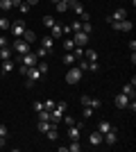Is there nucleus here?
I'll return each instance as SVG.
<instances>
[{
    "instance_id": "8fccbe9b",
    "label": "nucleus",
    "mask_w": 136,
    "mask_h": 152,
    "mask_svg": "<svg viewBox=\"0 0 136 152\" xmlns=\"http://www.w3.org/2000/svg\"><path fill=\"white\" fill-rule=\"evenodd\" d=\"M0 77H2V70H0Z\"/></svg>"
},
{
    "instance_id": "412c9836",
    "label": "nucleus",
    "mask_w": 136,
    "mask_h": 152,
    "mask_svg": "<svg viewBox=\"0 0 136 152\" xmlns=\"http://www.w3.org/2000/svg\"><path fill=\"white\" fill-rule=\"evenodd\" d=\"M0 9H2V12H12L14 2H12V0H0Z\"/></svg>"
},
{
    "instance_id": "37998d69",
    "label": "nucleus",
    "mask_w": 136,
    "mask_h": 152,
    "mask_svg": "<svg viewBox=\"0 0 136 152\" xmlns=\"http://www.w3.org/2000/svg\"><path fill=\"white\" fill-rule=\"evenodd\" d=\"M61 30H64V34H73V30H71V25H64V27H61Z\"/></svg>"
},
{
    "instance_id": "7ed1b4c3",
    "label": "nucleus",
    "mask_w": 136,
    "mask_h": 152,
    "mask_svg": "<svg viewBox=\"0 0 136 152\" xmlns=\"http://www.w3.org/2000/svg\"><path fill=\"white\" fill-rule=\"evenodd\" d=\"M12 50L16 52V55H27V52H30V43H27L23 37H16V41H14V45H12Z\"/></svg>"
},
{
    "instance_id": "9b49d317",
    "label": "nucleus",
    "mask_w": 136,
    "mask_h": 152,
    "mask_svg": "<svg viewBox=\"0 0 136 152\" xmlns=\"http://www.w3.org/2000/svg\"><path fill=\"white\" fill-rule=\"evenodd\" d=\"M129 100H132V98H127L125 93H118V95H116V107H118V109H127Z\"/></svg>"
},
{
    "instance_id": "cd10ccee",
    "label": "nucleus",
    "mask_w": 136,
    "mask_h": 152,
    "mask_svg": "<svg viewBox=\"0 0 136 152\" xmlns=\"http://www.w3.org/2000/svg\"><path fill=\"white\" fill-rule=\"evenodd\" d=\"M55 9H57L59 14H64V12H68V5H66V2H61V0H59V2H55Z\"/></svg>"
},
{
    "instance_id": "4be33fe9",
    "label": "nucleus",
    "mask_w": 136,
    "mask_h": 152,
    "mask_svg": "<svg viewBox=\"0 0 136 152\" xmlns=\"http://www.w3.org/2000/svg\"><path fill=\"white\" fill-rule=\"evenodd\" d=\"M84 59L86 61H97V52L95 50H84Z\"/></svg>"
},
{
    "instance_id": "423d86ee",
    "label": "nucleus",
    "mask_w": 136,
    "mask_h": 152,
    "mask_svg": "<svg viewBox=\"0 0 136 152\" xmlns=\"http://www.w3.org/2000/svg\"><path fill=\"white\" fill-rule=\"evenodd\" d=\"M73 41H75V45H79V48H84V45L86 43H89V34H86V32H82V30H79V32H73Z\"/></svg>"
},
{
    "instance_id": "39448f33",
    "label": "nucleus",
    "mask_w": 136,
    "mask_h": 152,
    "mask_svg": "<svg viewBox=\"0 0 136 152\" xmlns=\"http://www.w3.org/2000/svg\"><path fill=\"white\" fill-rule=\"evenodd\" d=\"M9 27H12V34H14V37H23V32L27 30V27H25V18H16Z\"/></svg>"
},
{
    "instance_id": "c85d7f7f",
    "label": "nucleus",
    "mask_w": 136,
    "mask_h": 152,
    "mask_svg": "<svg viewBox=\"0 0 136 152\" xmlns=\"http://www.w3.org/2000/svg\"><path fill=\"white\" fill-rule=\"evenodd\" d=\"M16 9H18V12H20V14H23V16H25V14H30V9H32V7L27 5V2H20V5H18V7H16Z\"/></svg>"
},
{
    "instance_id": "49530a36",
    "label": "nucleus",
    "mask_w": 136,
    "mask_h": 152,
    "mask_svg": "<svg viewBox=\"0 0 136 152\" xmlns=\"http://www.w3.org/2000/svg\"><path fill=\"white\" fill-rule=\"evenodd\" d=\"M0 148H5V136H0Z\"/></svg>"
},
{
    "instance_id": "f257e3e1",
    "label": "nucleus",
    "mask_w": 136,
    "mask_h": 152,
    "mask_svg": "<svg viewBox=\"0 0 136 152\" xmlns=\"http://www.w3.org/2000/svg\"><path fill=\"white\" fill-rule=\"evenodd\" d=\"M41 77H43V75H41V70L36 68V66H30L27 73H25V86H27V89H32L36 82H41Z\"/></svg>"
},
{
    "instance_id": "aec40b11",
    "label": "nucleus",
    "mask_w": 136,
    "mask_h": 152,
    "mask_svg": "<svg viewBox=\"0 0 136 152\" xmlns=\"http://www.w3.org/2000/svg\"><path fill=\"white\" fill-rule=\"evenodd\" d=\"M45 136H48V141H57V139H59V132H57V127H50V129L45 132Z\"/></svg>"
},
{
    "instance_id": "1a4fd4ad",
    "label": "nucleus",
    "mask_w": 136,
    "mask_h": 152,
    "mask_svg": "<svg viewBox=\"0 0 136 152\" xmlns=\"http://www.w3.org/2000/svg\"><path fill=\"white\" fill-rule=\"evenodd\" d=\"M41 48H45V50L52 55V52H55V39L52 37H41Z\"/></svg>"
},
{
    "instance_id": "c756f323",
    "label": "nucleus",
    "mask_w": 136,
    "mask_h": 152,
    "mask_svg": "<svg viewBox=\"0 0 136 152\" xmlns=\"http://www.w3.org/2000/svg\"><path fill=\"white\" fill-rule=\"evenodd\" d=\"M41 23H43L45 27H52V25H55V18H52V16H43V18H41Z\"/></svg>"
},
{
    "instance_id": "bb28decb",
    "label": "nucleus",
    "mask_w": 136,
    "mask_h": 152,
    "mask_svg": "<svg viewBox=\"0 0 136 152\" xmlns=\"http://www.w3.org/2000/svg\"><path fill=\"white\" fill-rule=\"evenodd\" d=\"M73 55H75V61H77V59H82V57H84V48L75 45V48H73Z\"/></svg>"
},
{
    "instance_id": "2eb2a0df",
    "label": "nucleus",
    "mask_w": 136,
    "mask_h": 152,
    "mask_svg": "<svg viewBox=\"0 0 136 152\" xmlns=\"http://www.w3.org/2000/svg\"><path fill=\"white\" fill-rule=\"evenodd\" d=\"M12 57H14V50L9 48V45L0 48V59H12Z\"/></svg>"
},
{
    "instance_id": "2f4dec72",
    "label": "nucleus",
    "mask_w": 136,
    "mask_h": 152,
    "mask_svg": "<svg viewBox=\"0 0 136 152\" xmlns=\"http://www.w3.org/2000/svg\"><path fill=\"white\" fill-rule=\"evenodd\" d=\"M9 25H12V23H9L5 16H0V30H5V32H7V30H9Z\"/></svg>"
},
{
    "instance_id": "7c9ffc66",
    "label": "nucleus",
    "mask_w": 136,
    "mask_h": 152,
    "mask_svg": "<svg viewBox=\"0 0 136 152\" xmlns=\"http://www.w3.org/2000/svg\"><path fill=\"white\" fill-rule=\"evenodd\" d=\"M68 150H71V152H79V150H82V145H79V141H71V145H68Z\"/></svg>"
},
{
    "instance_id": "a18cd8bd",
    "label": "nucleus",
    "mask_w": 136,
    "mask_h": 152,
    "mask_svg": "<svg viewBox=\"0 0 136 152\" xmlns=\"http://www.w3.org/2000/svg\"><path fill=\"white\" fill-rule=\"evenodd\" d=\"M25 2H27V5H30V7H34V5H39V0H25Z\"/></svg>"
},
{
    "instance_id": "dca6fc26",
    "label": "nucleus",
    "mask_w": 136,
    "mask_h": 152,
    "mask_svg": "<svg viewBox=\"0 0 136 152\" xmlns=\"http://www.w3.org/2000/svg\"><path fill=\"white\" fill-rule=\"evenodd\" d=\"M109 129H113V127H111V123H109V121H100V123H97V132H100V134H104V132H109Z\"/></svg>"
},
{
    "instance_id": "c9c22d12",
    "label": "nucleus",
    "mask_w": 136,
    "mask_h": 152,
    "mask_svg": "<svg viewBox=\"0 0 136 152\" xmlns=\"http://www.w3.org/2000/svg\"><path fill=\"white\" fill-rule=\"evenodd\" d=\"M39 121H50V111H39Z\"/></svg>"
},
{
    "instance_id": "5701e85b",
    "label": "nucleus",
    "mask_w": 136,
    "mask_h": 152,
    "mask_svg": "<svg viewBox=\"0 0 136 152\" xmlns=\"http://www.w3.org/2000/svg\"><path fill=\"white\" fill-rule=\"evenodd\" d=\"M50 121H39V132L41 134H45V132H48V129H50Z\"/></svg>"
},
{
    "instance_id": "ea45409f",
    "label": "nucleus",
    "mask_w": 136,
    "mask_h": 152,
    "mask_svg": "<svg viewBox=\"0 0 136 152\" xmlns=\"http://www.w3.org/2000/svg\"><path fill=\"white\" fill-rule=\"evenodd\" d=\"M32 107H34V111L39 114V111H43V102H39V100H36V102H34V104H32Z\"/></svg>"
},
{
    "instance_id": "72a5a7b5",
    "label": "nucleus",
    "mask_w": 136,
    "mask_h": 152,
    "mask_svg": "<svg viewBox=\"0 0 136 152\" xmlns=\"http://www.w3.org/2000/svg\"><path fill=\"white\" fill-rule=\"evenodd\" d=\"M91 114H93V109H91V107H84V109H82V118H84V121H86V118H91Z\"/></svg>"
},
{
    "instance_id": "a19ab883",
    "label": "nucleus",
    "mask_w": 136,
    "mask_h": 152,
    "mask_svg": "<svg viewBox=\"0 0 136 152\" xmlns=\"http://www.w3.org/2000/svg\"><path fill=\"white\" fill-rule=\"evenodd\" d=\"M7 134H9V129H7L5 125H0V136H5V139H7Z\"/></svg>"
},
{
    "instance_id": "de8ad7c7",
    "label": "nucleus",
    "mask_w": 136,
    "mask_h": 152,
    "mask_svg": "<svg viewBox=\"0 0 136 152\" xmlns=\"http://www.w3.org/2000/svg\"><path fill=\"white\" fill-rule=\"evenodd\" d=\"M61 2H66V5L71 7V5H73V2H75V0H61Z\"/></svg>"
},
{
    "instance_id": "79ce46f5",
    "label": "nucleus",
    "mask_w": 136,
    "mask_h": 152,
    "mask_svg": "<svg viewBox=\"0 0 136 152\" xmlns=\"http://www.w3.org/2000/svg\"><path fill=\"white\" fill-rule=\"evenodd\" d=\"M89 98H91V95H82V100H79V102H82V107H86V104H89Z\"/></svg>"
},
{
    "instance_id": "0eeeda50",
    "label": "nucleus",
    "mask_w": 136,
    "mask_h": 152,
    "mask_svg": "<svg viewBox=\"0 0 136 152\" xmlns=\"http://www.w3.org/2000/svg\"><path fill=\"white\" fill-rule=\"evenodd\" d=\"M20 64L23 66H36L39 64V57H36V52H27V55H20Z\"/></svg>"
},
{
    "instance_id": "393cba45",
    "label": "nucleus",
    "mask_w": 136,
    "mask_h": 152,
    "mask_svg": "<svg viewBox=\"0 0 136 152\" xmlns=\"http://www.w3.org/2000/svg\"><path fill=\"white\" fill-rule=\"evenodd\" d=\"M73 48H75V41H73V39L68 37V39L64 41V50H66V52H73Z\"/></svg>"
},
{
    "instance_id": "58836bf2",
    "label": "nucleus",
    "mask_w": 136,
    "mask_h": 152,
    "mask_svg": "<svg viewBox=\"0 0 136 152\" xmlns=\"http://www.w3.org/2000/svg\"><path fill=\"white\" fill-rule=\"evenodd\" d=\"M71 30L73 32H79V30H82V20H75V23L71 25Z\"/></svg>"
},
{
    "instance_id": "e433bc0d",
    "label": "nucleus",
    "mask_w": 136,
    "mask_h": 152,
    "mask_svg": "<svg viewBox=\"0 0 136 152\" xmlns=\"http://www.w3.org/2000/svg\"><path fill=\"white\" fill-rule=\"evenodd\" d=\"M48 55H50V52L45 50V48H39V50H36V57H39V59H43V57H48Z\"/></svg>"
},
{
    "instance_id": "9d476101",
    "label": "nucleus",
    "mask_w": 136,
    "mask_h": 152,
    "mask_svg": "<svg viewBox=\"0 0 136 152\" xmlns=\"http://www.w3.org/2000/svg\"><path fill=\"white\" fill-rule=\"evenodd\" d=\"M102 139H104V143H107V145H113V143L118 141L116 129H109V132H104V134H102Z\"/></svg>"
},
{
    "instance_id": "4c0bfd02",
    "label": "nucleus",
    "mask_w": 136,
    "mask_h": 152,
    "mask_svg": "<svg viewBox=\"0 0 136 152\" xmlns=\"http://www.w3.org/2000/svg\"><path fill=\"white\" fill-rule=\"evenodd\" d=\"M52 107H55V100H45L43 102V109H45V111H52Z\"/></svg>"
},
{
    "instance_id": "4468645a",
    "label": "nucleus",
    "mask_w": 136,
    "mask_h": 152,
    "mask_svg": "<svg viewBox=\"0 0 136 152\" xmlns=\"http://www.w3.org/2000/svg\"><path fill=\"white\" fill-rule=\"evenodd\" d=\"M68 9H73V12L77 14V16H82V14L86 12V9H84V5H82V2H79V0H75V2H73V5L68 7Z\"/></svg>"
},
{
    "instance_id": "f3484780",
    "label": "nucleus",
    "mask_w": 136,
    "mask_h": 152,
    "mask_svg": "<svg viewBox=\"0 0 136 152\" xmlns=\"http://www.w3.org/2000/svg\"><path fill=\"white\" fill-rule=\"evenodd\" d=\"M120 93H125L127 98H134V95H136V91H134V84H132V82H129V84H125Z\"/></svg>"
},
{
    "instance_id": "a878e982",
    "label": "nucleus",
    "mask_w": 136,
    "mask_h": 152,
    "mask_svg": "<svg viewBox=\"0 0 136 152\" xmlns=\"http://www.w3.org/2000/svg\"><path fill=\"white\" fill-rule=\"evenodd\" d=\"M64 64L66 66H73V64H75V55H73V52H66L64 55Z\"/></svg>"
},
{
    "instance_id": "f704fd0d",
    "label": "nucleus",
    "mask_w": 136,
    "mask_h": 152,
    "mask_svg": "<svg viewBox=\"0 0 136 152\" xmlns=\"http://www.w3.org/2000/svg\"><path fill=\"white\" fill-rule=\"evenodd\" d=\"M61 121H64L66 125H75V118H73V116H66L64 114V116H61Z\"/></svg>"
},
{
    "instance_id": "f03ea898",
    "label": "nucleus",
    "mask_w": 136,
    "mask_h": 152,
    "mask_svg": "<svg viewBox=\"0 0 136 152\" xmlns=\"http://www.w3.org/2000/svg\"><path fill=\"white\" fill-rule=\"evenodd\" d=\"M82 75H84V70L79 68V66H73V68H68V73H66V82L68 84H77L79 80H82Z\"/></svg>"
},
{
    "instance_id": "20e7f679",
    "label": "nucleus",
    "mask_w": 136,
    "mask_h": 152,
    "mask_svg": "<svg viewBox=\"0 0 136 152\" xmlns=\"http://www.w3.org/2000/svg\"><path fill=\"white\" fill-rule=\"evenodd\" d=\"M111 27L116 32H132V27H134V23H132L129 18H125V20H111L109 23Z\"/></svg>"
},
{
    "instance_id": "473e14b6",
    "label": "nucleus",
    "mask_w": 136,
    "mask_h": 152,
    "mask_svg": "<svg viewBox=\"0 0 136 152\" xmlns=\"http://www.w3.org/2000/svg\"><path fill=\"white\" fill-rule=\"evenodd\" d=\"M36 68L41 70V75H45V73H48V64H45V61H41V59H39V64H36Z\"/></svg>"
},
{
    "instance_id": "09e8293b",
    "label": "nucleus",
    "mask_w": 136,
    "mask_h": 152,
    "mask_svg": "<svg viewBox=\"0 0 136 152\" xmlns=\"http://www.w3.org/2000/svg\"><path fill=\"white\" fill-rule=\"evenodd\" d=\"M52 2H59V0H52Z\"/></svg>"
},
{
    "instance_id": "ddd939ff",
    "label": "nucleus",
    "mask_w": 136,
    "mask_h": 152,
    "mask_svg": "<svg viewBox=\"0 0 136 152\" xmlns=\"http://www.w3.org/2000/svg\"><path fill=\"white\" fill-rule=\"evenodd\" d=\"M14 66H16V64H14L12 59H2V66H0V70H2V75H7V73H12V70H14Z\"/></svg>"
},
{
    "instance_id": "6e6552de",
    "label": "nucleus",
    "mask_w": 136,
    "mask_h": 152,
    "mask_svg": "<svg viewBox=\"0 0 136 152\" xmlns=\"http://www.w3.org/2000/svg\"><path fill=\"white\" fill-rule=\"evenodd\" d=\"M127 18V9H123V7H118L116 12L111 14L109 18H107V23H111V20H125Z\"/></svg>"
},
{
    "instance_id": "6ab92c4d",
    "label": "nucleus",
    "mask_w": 136,
    "mask_h": 152,
    "mask_svg": "<svg viewBox=\"0 0 136 152\" xmlns=\"http://www.w3.org/2000/svg\"><path fill=\"white\" fill-rule=\"evenodd\" d=\"M23 39H25L27 43H34V41H36V34H34L32 30H25L23 32Z\"/></svg>"
},
{
    "instance_id": "c03bdc74",
    "label": "nucleus",
    "mask_w": 136,
    "mask_h": 152,
    "mask_svg": "<svg viewBox=\"0 0 136 152\" xmlns=\"http://www.w3.org/2000/svg\"><path fill=\"white\" fill-rule=\"evenodd\" d=\"M7 45V37H0V48H5Z\"/></svg>"
},
{
    "instance_id": "f8f14e48",
    "label": "nucleus",
    "mask_w": 136,
    "mask_h": 152,
    "mask_svg": "<svg viewBox=\"0 0 136 152\" xmlns=\"http://www.w3.org/2000/svg\"><path fill=\"white\" fill-rule=\"evenodd\" d=\"M89 141H91V145H102V143H104L102 134L97 132V129H95V132H91V134H89Z\"/></svg>"
},
{
    "instance_id": "b1692460",
    "label": "nucleus",
    "mask_w": 136,
    "mask_h": 152,
    "mask_svg": "<svg viewBox=\"0 0 136 152\" xmlns=\"http://www.w3.org/2000/svg\"><path fill=\"white\" fill-rule=\"evenodd\" d=\"M86 107H91V109H100V107H102V102L97 100V98H89V104H86Z\"/></svg>"
},
{
    "instance_id": "a211bd4d",
    "label": "nucleus",
    "mask_w": 136,
    "mask_h": 152,
    "mask_svg": "<svg viewBox=\"0 0 136 152\" xmlns=\"http://www.w3.org/2000/svg\"><path fill=\"white\" fill-rule=\"evenodd\" d=\"M61 34H64V30H61V25H57V23H55V25L50 27V37H52V39H57V37H61Z\"/></svg>"
}]
</instances>
